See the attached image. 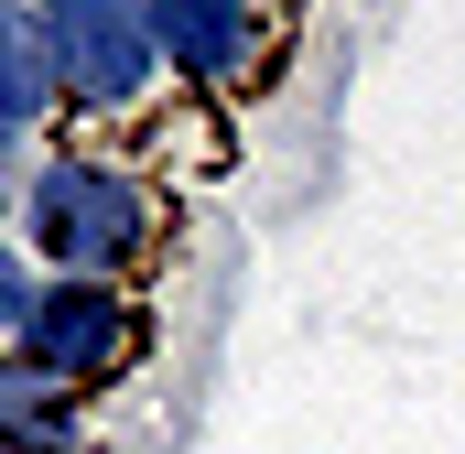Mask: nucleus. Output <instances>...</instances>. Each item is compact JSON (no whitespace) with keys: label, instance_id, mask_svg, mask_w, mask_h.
<instances>
[{"label":"nucleus","instance_id":"6","mask_svg":"<svg viewBox=\"0 0 465 454\" xmlns=\"http://www.w3.org/2000/svg\"><path fill=\"white\" fill-rule=\"evenodd\" d=\"M54 98V54H44V22H22L11 0H0V130H22V119Z\"/></svg>","mask_w":465,"mask_h":454},{"label":"nucleus","instance_id":"3","mask_svg":"<svg viewBox=\"0 0 465 454\" xmlns=\"http://www.w3.org/2000/svg\"><path fill=\"white\" fill-rule=\"evenodd\" d=\"M130 346H141V325H130V303H119L109 281H54V292H33V314H22V357L44 368V379H109V368H130Z\"/></svg>","mask_w":465,"mask_h":454},{"label":"nucleus","instance_id":"1","mask_svg":"<svg viewBox=\"0 0 465 454\" xmlns=\"http://www.w3.org/2000/svg\"><path fill=\"white\" fill-rule=\"evenodd\" d=\"M33 238L65 260V281H98L152 238V195L130 173H109V163H54L33 184Z\"/></svg>","mask_w":465,"mask_h":454},{"label":"nucleus","instance_id":"4","mask_svg":"<svg viewBox=\"0 0 465 454\" xmlns=\"http://www.w3.org/2000/svg\"><path fill=\"white\" fill-rule=\"evenodd\" d=\"M141 33L173 76H238L249 65V0H141Z\"/></svg>","mask_w":465,"mask_h":454},{"label":"nucleus","instance_id":"2","mask_svg":"<svg viewBox=\"0 0 465 454\" xmlns=\"http://www.w3.org/2000/svg\"><path fill=\"white\" fill-rule=\"evenodd\" d=\"M44 54H54V87H76L87 109H119L152 87V33H141V0H44Z\"/></svg>","mask_w":465,"mask_h":454},{"label":"nucleus","instance_id":"5","mask_svg":"<svg viewBox=\"0 0 465 454\" xmlns=\"http://www.w3.org/2000/svg\"><path fill=\"white\" fill-rule=\"evenodd\" d=\"M0 444H33V454L76 444V400H65V379H44L33 357L0 368Z\"/></svg>","mask_w":465,"mask_h":454},{"label":"nucleus","instance_id":"8","mask_svg":"<svg viewBox=\"0 0 465 454\" xmlns=\"http://www.w3.org/2000/svg\"><path fill=\"white\" fill-rule=\"evenodd\" d=\"M0 184H11V141H0Z\"/></svg>","mask_w":465,"mask_h":454},{"label":"nucleus","instance_id":"7","mask_svg":"<svg viewBox=\"0 0 465 454\" xmlns=\"http://www.w3.org/2000/svg\"><path fill=\"white\" fill-rule=\"evenodd\" d=\"M22 314H33V271H22L11 238H0V336H22Z\"/></svg>","mask_w":465,"mask_h":454}]
</instances>
